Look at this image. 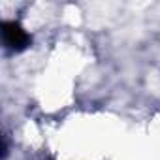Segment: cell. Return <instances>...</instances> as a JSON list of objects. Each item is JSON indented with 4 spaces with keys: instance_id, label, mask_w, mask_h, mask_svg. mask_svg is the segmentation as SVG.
I'll return each mask as SVG.
<instances>
[{
    "instance_id": "cell-1",
    "label": "cell",
    "mask_w": 160,
    "mask_h": 160,
    "mask_svg": "<svg viewBox=\"0 0 160 160\" xmlns=\"http://www.w3.org/2000/svg\"><path fill=\"white\" fill-rule=\"evenodd\" d=\"M4 40H6V43H8L10 47H13V49H21V47H25V43L28 42L27 34H25L15 23H6V25H4Z\"/></svg>"
}]
</instances>
